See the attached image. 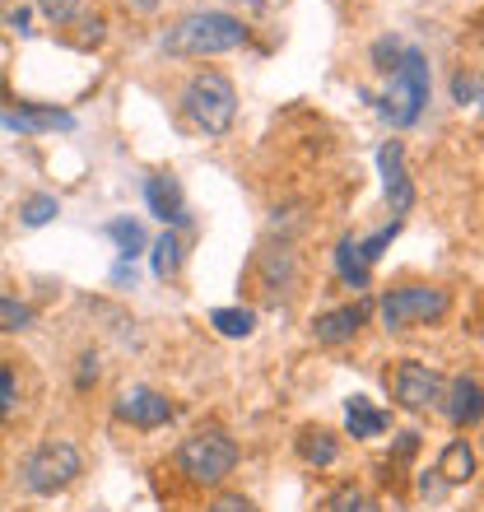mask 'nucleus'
Returning <instances> with one entry per match:
<instances>
[{
  "label": "nucleus",
  "instance_id": "1",
  "mask_svg": "<svg viewBox=\"0 0 484 512\" xmlns=\"http://www.w3.org/2000/svg\"><path fill=\"white\" fill-rule=\"evenodd\" d=\"M247 42V24L224 10H191L163 33L168 56H219Z\"/></svg>",
  "mask_w": 484,
  "mask_h": 512
},
{
  "label": "nucleus",
  "instance_id": "2",
  "mask_svg": "<svg viewBox=\"0 0 484 512\" xmlns=\"http://www.w3.org/2000/svg\"><path fill=\"white\" fill-rule=\"evenodd\" d=\"M182 112L187 122L205 135H229L233 117H238V89H233L229 75L219 70H201L191 75L187 89H182Z\"/></svg>",
  "mask_w": 484,
  "mask_h": 512
},
{
  "label": "nucleus",
  "instance_id": "3",
  "mask_svg": "<svg viewBox=\"0 0 484 512\" xmlns=\"http://www.w3.org/2000/svg\"><path fill=\"white\" fill-rule=\"evenodd\" d=\"M424 103H429V61L424 52L405 47L401 66L391 70L387 94H382V117L391 126H415L424 117Z\"/></svg>",
  "mask_w": 484,
  "mask_h": 512
},
{
  "label": "nucleus",
  "instance_id": "4",
  "mask_svg": "<svg viewBox=\"0 0 484 512\" xmlns=\"http://www.w3.org/2000/svg\"><path fill=\"white\" fill-rule=\"evenodd\" d=\"M233 466H238V443L224 429H201L177 447V471L191 485H219L233 475Z\"/></svg>",
  "mask_w": 484,
  "mask_h": 512
},
{
  "label": "nucleus",
  "instance_id": "5",
  "mask_svg": "<svg viewBox=\"0 0 484 512\" xmlns=\"http://www.w3.org/2000/svg\"><path fill=\"white\" fill-rule=\"evenodd\" d=\"M447 308H452V298L447 289H433V284H401V289H391L382 294V326L387 331H410V326H433L443 322Z\"/></svg>",
  "mask_w": 484,
  "mask_h": 512
},
{
  "label": "nucleus",
  "instance_id": "6",
  "mask_svg": "<svg viewBox=\"0 0 484 512\" xmlns=\"http://www.w3.org/2000/svg\"><path fill=\"white\" fill-rule=\"evenodd\" d=\"M80 447L75 443H42L33 457L24 461V471H19V480H24L28 494H56V489H66L75 475H80Z\"/></svg>",
  "mask_w": 484,
  "mask_h": 512
},
{
  "label": "nucleus",
  "instance_id": "7",
  "mask_svg": "<svg viewBox=\"0 0 484 512\" xmlns=\"http://www.w3.org/2000/svg\"><path fill=\"white\" fill-rule=\"evenodd\" d=\"M391 401L401 405V410H433V405H443L447 396V382L438 368L419 364V359H401V364L391 368Z\"/></svg>",
  "mask_w": 484,
  "mask_h": 512
},
{
  "label": "nucleus",
  "instance_id": "8",
  "mask_svg": "<svg viewBox=\"0 0 484 512\" xmlns=\"http://www.w3.org/2000/svg\"><path fill=\"white\" fill-rule=\"evenodd\" d=\"M377 173H382V191H387L391 215H410V205H415V187H410V173H405L401 140H387V145L377 149Z\"/></svg>",
  "mask_w": 484,
  "mask_h": 512
},
{
  "label": "nucleus",
  "instance_id": "9",
  "mask_svg": "<svg viewBox=\"0 0 484 512\" xmlns=\"http://www.w3.org/2000/svg\"><path fill=\"white\" fill-rule=\"evenodd\" d=\"M117 419L135 424V429H159V424L173 419V401L154 387H131L117 396Z\"/></svg>",
  "mask_w": 484,
  "mask_h": 512
},
{
  "label": "nucleus",
  "instance_id": "10",
  "mask_svg": "<svg viewBox=\"0 0 484 512\" xmlns=\"http://www.w3.org/2000/svg\"><path fill=\"white\" fill-rule=\"evenodd\" d=\"M363 322H368V303H345V308L322 312L312 322V336H317V345H345L363 331Z\"/></svg>",
  "mask_w": 484,
  "mask_h": 512
},
{
  "label": "nucleus",
  "instance_id": "11",
  "mask_svg": "<svg viewBox=\"0 0 484 512\" xmlns=\"http://www.w3.org/2000/svg\"><path fill=\"white\" fill-rule=\"evenodd\" d=\"M443 415L457 424V429H471L484 419V387L475 378H452L443 396Z\"/></svg>",
  "mask_w": 484,
  "mask_h": 512
},
{
  "label": "nucleus",
  "instance_id": "12",
  "mask_svg": "<svg viewBox=\"0 0 484 512\" xmlns=\"http://www.w3.org/2000/svg\"><path fill=\"white\" fill-rule=\"evenodd\" d=\"M145 201H149V210L168 224V229H182L187 224V201H182V187H177L173 177H149L145 182Z\"/></svg>",
  "mask_w": 484,
  "mask_h": 512
},
{
  "label": "nucleus",
  "instance_id": "13",
  "mask_svg": "<svg viewBox=\"0 0 484 512\" xmlns=\"http://www.w3.org/2000/svg\"><path fill=\"white\" fill-rule=\"evenodd\" d=\"M0 122L14 131H70L75 117L56 108H0Z\"/></svg>",
  "mask_w": 484,
  "mask_h": 512
},
{
  "label": "nucleus",
  "instance_id": "14",
  "mask_svg": "<svg viewBox=\"0 0 484 512\" xmlns=\"http://www.w3.org/2000/svg\"><path fill=\"white\" fill-rule=\"evenodd\" d=\"M391 415L387 410H377L368 396H350L345 401V429H350V438H377V433H387Z\"/></svg>",
  "mask_w": 484,
  "mask_h": 512
},
{
  "label": "nucleus",
  "instance_id": "15",
  "mask_svg": "<svg viewBox=\"0 0 484 512\" xmlns=\"http://www.w3.org/2000/svg\"><path fill=\"white\" fill-rule=\"evenodd\" d=\"M433 471L443 475L447 485H471L475 480V452L466 438H452V443L443 447V457H438V466Z\"/></svg>",
  "mask_w": 484,
  "mask_h": 512
},
{
  "label": "nucleus",
  "instance_id": "16",
  "mask_svg": "<svg viewBox=\"0 0 484 512\" xmlns=\"http://www.w3.org/2000/svg\"><path fill=\"white\" fill-rule=\"evenodd\" d=\"M336 275L350 289H368V280H373V261L363 256V247L354 238H340L336 243Z\"/></svg>",
  "mask_w": 484,
  "mask_h": 512
},
{
  "label": "nucleus",
  "instance_id": "17",
  "mask_svg": "<svg viewBox=\"0 0 484 512\" xmlns=\"http://www.w3.org/2000/svg\"><path fill=\"white\" fill-rule=\"evenodd\" d=\"M298 457L308 461V466H331V461L340 457L336 433H326V429H303V433H298Z\"/></svg>",
  "mask_w": 484,
  "mask_h": 512
},
{
  "label": "nucleus",
  "instance_id": "18",
  "mask_svg": "<svg viewBox=\"0 0 484 512\" xmlns=\"http://www.w3.org/2000/svg\"><path fill=\"white\" fill-rule=\"evenodd\" d=\"M210 326L229 340H247L256 331V312L252 308H215L210 312Z\"/></svg>",
  "mask_w": 484,
  "mask_h": 512
},
{
  "label": "nucleus",
  "instance_id": "19",
  "mask_svg": "<svg viewBox=\"0 0 484 512\" xmlns=\"http://www.w3.org/2000/svg\"><path fill=\"white\" fill-rule=\"evenodd\" d=\"M108 238L121 247V256H126V261H135V256L145 252V229H140L135 219H112V224H108Z\"/></svg>",
  "mask_w": 484,
  "mask_h": 512
},
{
  "label": "nucleus",
  "instance_id": "20",
  "mask_svg": "<svg viewBox=\"0 0 484 512\" xmlns=\"http://www.w3.org/2000/svg\"><path fill=\"white\" fill-rule=\"evenodd\" d=\"M177 266H182V238L168 229L159 243H154V275L168 280V275H177Z\"/></svg>",
  "mask_w": 484,
  "mask_h": 512
},
{
  "label": "nucleus",
  "instance_id": "21",
  "mask_svg": "<svg viewBox=\"0 0 484 512\" xmlns=\"http://www.w3.org/2000/svg\"><path fill=\"white\" fill-rule=\"evenodd\" d=\"M38 322V312L19 303V298H0V336H10V331H28V326Z\"/></svg>",
  "mask_w": 484,
  "mask_h": 512
},
{
  "label": "nucleus",
  "instance_id": "22",
  "mask_svg": "<svg viewBox=\"0 0 484 512\" xmlns=\"http://www.w3.org/2000/svg\"><path fill=\"white\" fill-rule=\"evenodd\" d=\"M56 210H61V205H56V196H47V191H38V196H28V201H24V210H19V219H24L28 229H42V224H52V219H56Z\"/></svg>",
  "mask_w": 484,
  "mask_h": 512
},
{
  "label": "nucleus",
  "instance_id": "23",
  "mask_svg": "<svg viewBox=\"0 0 484 512\" xmlns=\"http://www.w3.org/2000/svg\"><path fill=\"white\" fill-rule=\"evenodd\" d=\"M331 512H382V508H377V503L368 499L363 489L345 485V489H340V494H336V503H331Z\"/></svg>",
  "mask_w": 484,
  "mask_h": 512
},
{
  "label": "nucleus",
  "instance_id": "24",
  "mask_svg": "<svg viewBox=\"0 0 484 512\" xmlns=\"http://www.w3.org/2000/svg\"><path fill=\"white\" fill-rule=\"evenodd\" d=\"M401 56H405V42H396V38H382V42H373V61H377V70H396L401 66Z\"/></svg>",
  "mask_w": 484,
  "mask_h": 512
},
{
  "label": "nucleus",
  "instance_id": "25",
  "mask_svg": "<svg viewBox=\"0 0 484 512\" xmlns=\"http://www.w3.org/2000/svg\"><path fill=\"white\" fill-rule=\"evenodd\" d=\"M480 94H484V75H471V70H461L457 80H452V98H457L461 108H466V103H475Z\"/></svg>",
  "mask_w": 484,
  "mask_h": 512
},
{
  "label": "nucleus",
  "instance_id": "26",
  "mask_svg": "<svg viewBox=\"0 0 484 512\" xmlns=\"http://www.w3.org/2000/svg\"><path fill=\"white\" fill-rule=\"evenodd\" d=\"M14 405H19V387H14V368L0 364V419L14 415Z\"/></svg>",
  "mask_w": 484,
  "mask_h": 512
},
{
  "label": "nucleus",
  "instance_id": "27",
  "mask_svg": "<svg viewBox=\"0 0 484 512\" xmlns=\"http://www.w3.org/2000/svg\"><path fill=\"white\" fill-rule=\"evenodd\" d=\"M396 233H401V219H391L387 229H377L373 238H368V243H359V247H363V256H368V261H377V256H382V252L391 247V238H396Z\"/></svg>",
  "mask_w": 484,
  "mask_h": 512
},
{
  "label": "nucleus",
  "instance_id": "28",
  "mask_svg": "<svg viewBox=\"0 0 484 512\" xmlns=\"http://www.w3.org/2000/svg\"><path fill=\"white\" fill-rule=\"evenodd\" d=\"M38 10L52 19V24H70L75 10H80V0H38Z\"/></svg>",
  "mask_w": 484,
  "mask_h": 512
},
{
  "label": "nucleus",
  "instance_id": "29",
  "mask_svg": "<svg viewBox=\"0 0 484 512\" xmlns=\"http://www.w3.org/2000/svg\"><path fill=\"white\" fill-rule=\"evenodd\" d=\"M447 489H452V485H447L438 471H424V475H419V494H424V499H443Z\"/></svg>",
  "mask_w": 484,
  "mask_h": 512
},
{
  "label": "nucleus",
  "instance_id": "30",
  "mask_svg": "<svg viewBox=\"0 0 484 512\" xmlns=\"http://www.w3.org/2000/svg\"><path fill=\"white\" fill-rule=\"evenodd\" d=\"M210 512H252V503L242 499V494H219V499L210 503Z\"/></svg>",
  "mask_w": 484,
  "mask_h": 512
},
{
  "label": "nucleus",
  "instance_id": "31",
  "mask_svg": "<svg viewBox=\"0 0 484 512\" xmlns=\"http://www.w3.org/2000/svg\"><path fill=\"white\" fill-rule=\"evenodd\" d=\"M80 387H89V378H98V359H94V354H84V359H80Z\"/></svg>",
  "mask_w": 484,
  "mask_h": 512
},
{
  "label": "nucleus",
  "instance_id": "32",
  "mask_svg": "<svg viewBox=\"0 0 484 512\" xmlns=\"http://www.w3.org/2000/svg\"><path fill=\"white\" fill-rule=\"evenodd\" d=\"M480 98H484V94H480Z\"/></svg>",
  "mask_w": 484,
  "mask_h": 512
}]
</instances>
